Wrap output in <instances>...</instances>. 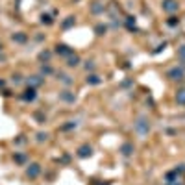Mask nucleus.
<instances>
[{"label": "nucleus", "instance_id": "f257e3e1", "mask_svg": "<svg viewBox=\"0 0 185 185\" xmlns=\"http://www.w3.org/2000/svg\"><path fill=\"white\" fill-rule=\"evenodd\" d=\"M135 132H137L141 137L148 135V132H150V122H148L144 117H139V121L135 122Z\"/></svg>", "mask_w": 185, "mask_h": 185}, {"label": "nucleus", "instance_id": "f03ea898", "mask_svg": "<svg viewBox=\"0 0 185 185\" xmlns=\"http://www.w3.org/2000/svg\"><path fill=\"white\" fill-rule=\"evenodd\" d=\"M161 8H163V11H167V13H174V11H178V2L176 0H163Z\"/></svg>", "mask_w": 185, "mask_h": 185}, {"label": "nucleus", "instance_id": "7ed1b4c3", "mask_svg": "<svg viewBox=\"0 0 185 185\" xmlns=\"http://www.w3.org/2000/svg\"><path fill=\"white\" fill-rule=\"evenodd\" d=\"M168 78L172 80H182L183 78V67H174L168 71Z\"/></svg>", "mask_w": 185, "mask_h": 185}, {"label": "nucleus", "instance_id": "20e7f679", "mask_svg": "<svg viewBox=\"0 0 185 185\" xmlns=\"http://www.w3.org/2000/svg\"><path fill=\"white\" fill-rule=\"evenodd\" d=\"M39 172H41V167H39L37 163H32V165L28 167V170H26V174H28L30 178H37Z\"/></svg>", "mask_w": 185, "mask_h": 185}, {"label": "nucleus", "instance_id": "39448f33", "mask_svg": "<svg viewBox=\"0 0 185 185\" xmlns=\"http://www.w3.org/2000/svg\"><path fill=\"white\" fill-rule=\"evenodd\" d=\"M91 154H93V148L89 146V144H83V146L78 150V156H80V157H89Z\"/></svg>", "mask_w": 185, "mask_h": 185}, {"label": "nucleus", "instance_id": "423d86ee", "mask_svg": "<svg viewBox=\"0 0 185 185\" xmlns=\"http://www.w3.org/2000/svg\"><path fill=\"white\" fill-rule=\"evenodd\" d=\"M56 52H58V54H63V56H71L72 50L69 48L67 44H58V46H56Z\"/></svg>", "mask_w": 185, "mask_h": 185}, {"label": "nucleus", "instance_id": "0eeeda50", "mask_svg": "<svg viewBox=\"0 0 185 185\" xmlns=\"http://www.w3.org/2000/svg\"><path fill=\"white\" fill-rule=\"evenodd\" d=\"M121 152H122V156H132V154H133V144H130V143L122 144Z\"/></svg>", "mask_w": 185, "mask_h": 185}, {"label": "nucleus", "instance_id": "6e6552de", "mask_svg": "<svg viewBox=\"0 0 185 185\" xmlns=\"http://www.w3.org/2000/svg\"><path fill=\"white\" fill-rule=\"evenodd\" d=\"M176 102H178V104H182V106H185V89L178 91V94H176Z\"/></svg>", "mask_w": 185, "mask_h": 185}, {"label": "nucleus", "instance_id": "1a4fd4ad", "mask_svg": "<svg viewBox=\"0 0 185 185\" xmlns=\"http://www.w3.org/2000/svg\"><path fill=\"white\" fill-rule=\"evenodd\" d=\"M87 83H91V85H98V83H102V80H100L98 76H94V74H91V76H87Z\"/></svg>", "mask_w": 185, "mask_h": 185}, {"label": "nucleus", "instance_id": "9d476101", "mask_svg": "<svg viewBox=\"0 0 185 185\" xmlns=\"http://www.w3.org/2000/svg\"><path fill=\"white\" fill-rule=\"evenodd\" d=\"M78 63H80V58H78V56H71V58H69V63H67V65H69V67H76Z\"/></svg>", "mask_w": 185, "mask_h": 185}, {"label": "nucleus", "instance_id": "9b49d317", "mask_svg": "<svg viewBox=\"0 0 185 185\" xmlns=\"http://www.w3.org/2000/svg\"><path fill=\"white\" fill-rule=\"evenodd\" d=\"M35 98V89H28L26 94H24V100H33Z\"/></svg>", "mask_w": 185, "mask_h": 185}, {"label": "nucleus", "instance_id": "f8f14e48", "mask_svg": "<svg viewBox=\"0 0 185 185\" xmlns=\"http://www.w3.org/2000/svg\"><path fill=\"white\" fill-rule=\"evenodd\" d=\"M72 24H74V17H67V21H65V22H63V28H65V30H67V28H71V26H72Z\"/></svg>", "mask_w": 185, "mask_h": 185}, {"label": "nucleus", "instance_id": "ddd939ff", "mask_svg": "<svg viewBox=\"0 0 185 185\" xmlns=\"http://www.w3.org/2000/svg\"><path fill=\"white\" fill-rule=\"evenodd\" d=\"M61 96H63L65 100H67V102H74V94H69V91H65V93L61 94Z\"/></svg>", "mask_w": 185, "mask_h": 185}, {"label": "nucleus", "instance_id": "4468645a", "mask_svg": "<svg viewBox=\"0 0 185 185\" xmlns=\"http://www.w3.org/2000/svg\"><path fill=\"white\" fill-rule=\"evenodd\" d=\"M15 41H19V43H24L26 41V35H22V33H19V35H13Z\"/></svg>", "mask_w": 185, "mask_h": 185}, {"label": "nucleus", "instance_id": "2eb2a0df", "mask_svg": "<svg viewBox=\"0 0 185 185\" xmlns=\"http://www.w3.org/2000/svg\"><path fill=\"white\" fill-rule=\"evenodd\" d=\"M178 54H179V58H182V59H185V44H183L182 48H178Z\"/></svg>", "mask_w": 185, "mask_h": 185}, {"label": "nucleus", "instance_id": "dca6fc26", "mask_svg": "<svg viewBox=\"0 0 185 185\" xmlns=\"http://www.w3.org/2000/svg\"><path fill=\"white\" fill-rule=\"evenodd\" d=\"M96 32H98V35L106 33V26H102V24H100V26H96Z\"/></svg>", "mask_w": 185, "mask_h": 185}, {"label": "nucleus", "instance_id": "f3484780", "mask_svg": "<svg viewBox=\"0 0 185 185\" xmlns=\"http://www.w3.org/2000/svg\"><path fill=\"white\" fill-rule=\"evenodd\" d=\"M41 19H43V22H46V24H52V19H50L48 15H43Z\"/></svg>", "mask_w": 185, "mask_h": 185}, {"label": "nucleus", "instance_id": "a211bd4d", "mask_svg": "<svg viewBox=\"0 0 185 185\" xmlns=\"http://www.w3.org/2000/svg\"><path fill=\"white\" fill-rule=\"evenodd\" d=\"M168 24H170V26H176V24H178V19H176V17H170V21H168Z\"/></svg>", "mask_w": 185, "mask_h": 185}, {"label": "nucleus", "instance_id": "6ab92c4d", "mask_svg": "<svg viewBox=\"0 0 185 185\" xmlns=\"http://www.w3.org/2000/svg\"><path fill=\"white\" fill-rule=\"evenodd\" d=\"M48 135H46V133H39V135H37V141H44V139H46Z\"/></svg>", "mask_w": 185, "mask_h": 185}, {"label": "nucleus", "instance_id": "aec40b11", "mask_svg": "<svg viewBox=\"0 0 185 185\" xmlns=\"http://www.w3.org/2000/svg\"><path fill=\"white\" fill-rule=\"evenodd\" d=\"M85 69H87V71H93V69H94V65H93V61H87V65H85Z\"/></svg>", "mask_w": 185, "mask_h": 185}, {"label": "nucleus", "instance_id": "412c9836", "mask_svg": "<svg viewBox=\"0 0 185 185\" xmlns=\"http://www.w3.org/2000/svg\"><path fill=\"white\" fill-rule=\"evenodd\" d=\"M15 159H17L19 163H22L24 161V156H22V154H19V156H15Z\"/></svg>", "mask_w": 185, "mask_h": 185}, {"label": "nucleus", "instance_id": "4be33fe9", "mask_svg": "<svg viewBox=\"0 0 185 185\" xmlns=\"http://www.w3.org/2000/svg\"><path fill=\"white\" fill-rule=\"evenodd\" d=\"M48 58H50L48 52H43V54H41V59H48Z\"/></svg>", "mask_w": 185, "mask_h": 185}, {"label": "nucleus", "instance_id": "5701e85b", "mask_svg": "<svg viewBox=\"0 0 185 185\" xmlns=\"http://www.w3.org/2000/svg\"><path fill=\"white\" fill-rule=\"evenodd\" d=\"M0 50H2V44H0Z\"/></svg>", "mask_w": 185, "mask_h": 185}]
</instances>
